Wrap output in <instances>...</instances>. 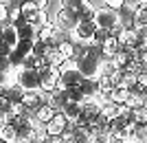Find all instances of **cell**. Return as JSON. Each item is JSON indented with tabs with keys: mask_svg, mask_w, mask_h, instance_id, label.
I'll list each match as a JSON object with an SVG mask.
<instances>
[{
	"mask_svg": "<svg viewBox=\"0 0 147 143\" xmlns=\"http://www.w3.org/2000/svg\"><path fill=\"white\" fill-rule=\"evenodd\" d=\"M75 60H77V68L84 75V79L97 81L101 77V73H103V60H108V57L101 55L99 46H86V51L79 57H75Z\"/></svg>",
	"mask_w": 147,
	"mask_h": 143,
	"instance_id": "obj_1",
	"label": "cell"
},
{
	"mask_svg": "<svg viewBox=\"0 0 147 143\" xmlns=\"http://www.w3.org/2000/svg\"><path fill=\"white\" fill-rule=\"evenodd\" d=\"M16 84L24 93H29V90H42L40 88V70L33 68V66H20V68H16Z\"/></svg>",
	"mask_w": 147,
	"mask_h": 143,
	"instance_id": "obj_2",
	"label": "cell"
},
{
	"mask_svg": "<svg viewBox=\"0 0 147 143\" xmlns=\"http://www.w3.org/2000/svg\"><path fill=\"white\" fill-rule=\"evenodd\" d=\"M94 24H97V29H103V31L112 33L114 29H117L121 22H119V11H114V9H108V7H99V9H94Z\"/></svg>",
	"mask_w": 147,
	"mask_h": 143,
	"instance_id": "obj_3",
	"label": "cell"
},
{
	"mask_svg": "<svg viewBox=\"0 0 147 143\" xmlns=\"http://www.w3.org/2000/svg\"><path fill=\"white\" fill-rule=\"evenodd\" d=\"M94 33H97V24H94V20H79L77 26L73 29V33H70V40L77 42V44H86V46H90Z\"/></svg>",
	"mask_w": 147,
	"mask_h": 143,
	"instance_id": "obj_4",
	"label": "cell"
},
{
	"mask_svg": "<svg viewBox=\"0 0 147 143\" xmlns=\"http://www.w3.org/2000/svg\"><path fill=\"white\" fill-rule=\"evenodd\" d=\"M53 22H55L57 29H61V31H66V33H73V29L77 26L79 18H77V11H75V9L59 7V11H57V16L53 18Z\"/></svg>",
	"mask_w": 147,
	"mask_h": 143,
	"instance_id": "obj_5",
	"label": "cell"
},
{
	"mask_svg": "<svg viewBox=\"0 0 147 143\" xmlns=\"http://www.w3.org/2000/svg\"><path fill=\"white\" fill-rule=\"evenodd\" d=\"M40 70V88L44 93H51L57 88V81H59V68L57 66H42Z\"/></svg>",
	"mask_w": 147,
	"mask_h": 143,
	"instance_id": "obj_6",
	"label": "cell"
},
{
	"mask_svg": "<svg viewBox=\"0 0 147 143\" xmlns=\"http://www.w3.org/2000/svg\"><path fill=\"white\" fill-rule=\"evenodd\" d=\"M20 104H22L24 112L33 115L42 104H46V93H44V90H29V93L22 95V101H20Z\"/></svg>",
	"mask_w": 147,
	"mask_h": 143,
	"instance_id": "obj_7",
	"label": "cell"
},
{
	"mask_svg": "<svg viewBox=\"0 0 147 143\" xmlns=\"http://www.w3.org/2000/svg\"><path fill=\"white\" fill-rule=\"evenodd\" d=\"M70 125H73V123H70V121L64 117V112L57 110L55 115H53V117L46 121V132H49V134H64V132H66Z\"/></svg>",
	"mask_w": 147,
	"mask_h": 143,
	"instance_id": "obj_8",
	"label": "cell"
},
{
	"mask_svg": "<svg viewBox=\"0 0 147 143\" xmlns=\"http://www.w3.org/2000/svg\"><path fill=\"white\" fill-rule=\"evenodd\" d=\"M129 132H132V125L129 123H125L121 117H117V119H112L110 121V125H108V134H110L112 139H114V143L117 141H123V139L127 137Z\"/></svg>",
	"mask_w": 147,
	"mask_h": 143,
	"instance_id": "obj_9",
	"label": "cell"
},
{
	"mask_svg": "<svg viewBox=\"0 0 147 143\" xmlns=\"http://www.w3.org/2000/svg\"><path fill=\"white\" fill-rule=\"evenodd\" d=\"M46 104H49L55 112L61 110V108L68 104V88H59V86H57L55 90L46 93Z\"/></svg>",
	"mask_w": 147,
	"mask_h": 143,
	"instance_id": "obj_10",
	"label": "cell"
},
{
	"mask_svg": "<svg viewBox=\"0 0 147 143\" xmlns=\"http://www.w3.org/2000/svg\"><path fill=\"white\" fill-rule=\"evenodd\" d=\"M132 60H134V49H127V46H121V49L112 55V62L117 64L119 68H123V70L132 64Z\"/></svg>",
	"mask_w": 147,
	"mask_h": 143,
	"instance_id": "obj_11",
	"label": "cell"
},
{
	"mask_svg": "<svg viewBox=\"0 0 147 143\" xmlns=\"http://www.w3.org/2000/svg\"><path fill=\"white\" fill-rule=\"evenodd\" d=\"M40 11H42V9L35 5V0H26L24 5H20V18L26 20V22H35Z\"/></svg>",
	"mask_w": 147,
	"mask_h": 143,
	"instance_id": "obj_12",
	"label": "cell"
},
{
	"mask_svg": "<svg viewBox=\"0 0 147 143\" xmlns=\"http://www.w3.org/2000/svg\"><path fill=\"white\" fill-rule=\"evenodd\" d=\"M18 33H20V40H37V24L35 22H26V20H20L18 24Z\"/></svg>",
	"mask_w": 147,
	"mask_h": 143,
	"instance_id": "obj_13",
	"label": "cell"
},
{
	"mask_svg": "<svg viewBox=\"0 0 147 143\" xmlns=\"http://www.w3.org/2000/svg\"><path fill=\"white\" fill-rule=\"evenodd\" d=\"M99 49H101V55H103V57H112L119 49H121V42H119V37H117V35L108 33V37L101 42V46H99Z\"/></svg>",
	"mask_w": 147,
	"mask_h": 143,
	"instance_id": "obj_14",
	"label": "cell"
},
{
	"mask_svg": "<svg viewBox=\"0 0 147 143\" xmlns=\"http://www.w3.org/2000/svg\"><path fill=\"white\" fill-rule=\"evenodd\" d=\"M2 40H5L11 49H16V46H18V42H20L18 26L11 24V22H5V24H2Z\"/></svg>",
	"mask_w": 147,
	"mask_h": 143,
	"instance_id": "obj_15",
	"label": "cell"
},
{
	"mask_svg": "<svg viewBox=\"0 0 147 143\" xmlns=\"http://www.w3.org/2000/svg\"><path fill=\"white\" fill-rule=\"evenodd\" d=\"M92 130L88 125H73V143H90Z\"/></svg>",
	"mask_w": 147,
	"mask_h": 143,
	"instance_id": "obj_16",
	"label": "cell"
},
{
	"mask_svg": "<svg viewBox=\"0 0 147 143\" xmlns=\"http://www.w3.org/2000/svg\"><path fill=\"white\" fill-rule=\"evenodd\" d=\"M0 141L2 143H16L18 141V128L11 125L9 121L0 125Z\"/></svg>",
	"mask_w": 147,
	"mask_h": 143,
	"instance_id": "obj_17",
	"label": "cell"
},
{
	"mask_svg": "<svg viewBox=\"0 0 147 143\" xmlns=\"http://www.w3.org/2000/svg\"><path fill=\"white\" fill-rule=\"evenodd\" d=\"M127 97H129V88H125V86H114L110 93V101L112 104H119V106H125Z\"/></svg>",
	"mask_w": 147,
	"mask_h": 143,
	"instance_id": "obj_18",
	"label": "cell"
},
{
	"mask_svg": "<svg viewBox=\"0 0 147 143\" xmlns=\"http://www.w3.org/2000/svg\"><path fill=\"white\" fill-rule=\"evenodd\" d=\"M121 115V106L119 104H112V101H105L103 106H101V117L105 121H112V119H117Z\"/></svg>",
	"mask_w": 147,
	"mask_h": 143,
	"instance_id": "obj_19",
	"label": "cell"
},
{
	"mask_svg": "<svg viewBox=\"0 0 147 143\" xmlns=\"http://www.w3.org/2000/svg\"><path fill=\"white\" fill-rule=\"evenodd\" d=\"M61 112H64V117H66L70 123H75V121L79 119V115H81V106H79V104H75V101H68L66 106L61 108Z\"/></svg>",
	"mask_w": 147,
	"mask_h": 143,
	"instance_id": "obj_20",
	"label": "cell"
},
{
	"mask_svg": "<svg viewBox=\"0 0 147 143\" xmlns=\"http://www.w3.org/2000/svg\"><path fill=\"white\" fill-rule=\"evenodd\" d=\"M57 51L61 53V57L64 60H70V57H75V42L68 37V40H64V42H59V46H57Z\"/></svg>",
	"mask_w": 147,
	"mask_h": 143,
	"instance_id": "obj_21",
	"label": "cell"
},
{
	"mask_svg": "<svg viewBox=\"0 0 147 143\" xmlns=\"http://www.w3.org/2000/svg\"><path fill=\"white\" fill-rule=\"evenodd\" d=\"M94 9H97V7H92V2L88 0L86 5H81L79 9H77V18L79 20H92L94 18Z\"/></svg>",
	"mask_w": 147,
	"mask_h": 143,
	"instance_id": "obj_22",
	"label": "cell"
},
{
	"mask_svg": "<svg viewBox=\"0 0 147 143\" xmlns=\"http://www.w3.org/2000/svg\"><path fill=\"white\" fill-rule=\"evenodd\" d=\"M119 86H125V88H136L138 86V75H134V73H129V70H123V79H121V84Z\"/></svg>",
	"mask_w": 147,
	"mask_h": 143,
	"instance_id": "obj_23",
	"label": "cell"
},
{
	"mask_svg": "<svg viewBox=\"0 0 147 143\" xmlns=\"http://www.w3.org/2000/svg\"><path fill=\"white\" fill-rule=\"evenodd\" d=\"M53 115H55V110H53V108H51L49 104H42V106H40V108L35 110V117L40 119L42 123H46V121H49V119L53 117Z\"/></svg>",
	"mask_w": 147,
	"mask_h": 143,
	"instance_id": "obj_24",
	"label": "cell"
},
{
	"mask_svg": "<svg viewBox=\"0 0 147 143\" xmlns=\"http://www.w3.org/2000/svg\"><path fill=\"white\" fill-rule=\"evenodd\" d=\"M46 137H49L46 123H37L35 128H33V139H35V141H46Z\"/></svg>",
	"mask_w": 147,
	"mask_h": 143,
	"instance_id": "obj_25",
	"label": "cell"
},
{
	"mask_svg": "<svg viewBox=\"0 0 147 143\" xmlns=\"http://www.w3.org/2000/svg\"><path fill=\"white\" fill-rule=\"evenodd\" d=\"M46 51H49V44L46 42H42V40H35V42H33V55L35 57H44Z\"/></svg>",
	"mask_w": 147,
	"mask_h": 143,
	"instance_id": "obj_26",
	"label": "cell"
},
{
	"mask_svg": "<svg viewBox=\"0 0 147 143\" xmlns=\"http://www.w3.org/2000/svg\"><path fill=\"white\" fill-rule=\"evenodd\" d=\"M16 49H18L22 55H31V53H33V40H20Z\"/></svg>",
	"mask_w": 147,
	"mask_h": 143,
	"instance_id": "obj_27",
	"label": "cell"
},
{
	"mask_svg": "<svg viewBox=\"0 0 147 143\" xmlns=\"http://www.w3.org/2000/svg\"><path fill=\"white\" fill-rule=\"evenodd\" d=\"M13 66H11V60L9 55H0V73H13Z\"/></svg>",
	"mask_w": 147,
	"mask_h": 143,
	"instance_id": "obj_28",
	"label": "cell"
},
{
	"mask_svg": "<svg viewBox=\"0 0 147 143\" xmlns=\"http://www.w3.org/2000/svg\"><path fill=\"white\" fill-rule=\"evenodd\" d=\"M132 132H134L138 139L145 141V139H147V123H134V125H132Z\"/></svg>",
	"mask_w": 147,
	"mask_h": 143,
	"instance_id": "obj_29",
	"label": "cell"
},
{
	"mask_svg": "<svg viewBox=\"0 0 147 143\" xmlns=\"http://www.w3.org/2000/svg\"><path fill=\"white\" fill-rule=\"evenodd\" d=\"M125 2H127V0H103V5L108 7V9H114V11H121L123 7H125Z\"/></svg>",
	"mask_w": 147,
	"mask_h": 143,
	"instance_id": "obj_30",
	"label": "cell"
},
{
	"mask_svg": "<svg viewBox=\"0 0 147 143\" xmlns=\"http://www.w3.org/2000/svg\"><path fill=\"white\" fill-rule=\"evenodd\" d=\"M134 112H136V123H147V106L134 108Z\"/></svg>",
	"mask_w": 147,
	"mask_h": 143,
	"instance_id": "obj_31",
	"label": "cell"
},
{
	"mask_svg": "<svg viewBox=\"0 0 147 143\" xmlns=\"http://www.w3.org/2000/svg\"><path fill=\"white\" fill-rule=\"evenodd\" d=\"M20 7H9V20L7 22H11V24H18L20 22Z\"/></svg>",
	"mask_w": 147,
	"mask_h": 143,
	"instance_id": "obj_32",
	"label": "cell"
},
{
	"mask_svg": "<svg viewBox=\"0 0 147 143\" xmlns=\"http://www.w3.org/2000/svg\"><path fill=\"white\" fill-rule=\"evenodd\" d=\"M59 2H61V7H68V9H75V11H77L81 5H86L88 0H59Z\"/></svg>",
	"mask_w": 147,
	"mask_h": 143,
	"instance_id": "obj_33",
	"label": "cell"
},
{
	"mask_svg": "<svg viewBox=\"0 0 147 143\" xmlns=\"http://www.w3.org/2000/svg\"><path fill=\"white\" fill-rule=\"evenodd\" d=\"M90 143H114V139H112L110 134L101 132V134H92V141Z\"/></svg>",
	"mask_w": 147,
	"mask_h": 143,
	"instance_id": "obj_34",
	"label": "cell"
},
{
	"mask_svg": "<svg viewBox=\"0 0 147 143\" xmlns=\"http://www.w3.org/2000/svg\"><path fill=\"white\" fill-rule=\"evenodd\" d=\"M9 20V5H0V24Z\"/></svg>",
	"mask_w": 147,
	"mask_h": 143,
	"instance_id": "obj_35",
	"label": "cell"
},
{
	"mask_svg": "<svg viewBox=\"0 0 147 143\" xmlns=\"http://www.w3.org/2000/svg\"><path fill=\"white\" fill-rule=\"evenodd\" d=\"M121 143H145V141H143V139H138V137L134 134V132H129V134H127L125 139H123Z\"/></svg>",
	"mask_w": 147,
	"mask_h": 143,
	"instance_id": "obj_36",
	"label": "cell"
},
{
	"mask_svg": "<svg viewBox=\"0 0 147 143\" xmlns=\"http://www.w3.org/2000/svg\"><path fill=\"white\" fill-rule=\"evenodd\" d=\"M11 46H9V44L5 42V40H2V37H0V55H9V53H11Z\"/></svg>",
	"mask_w": 147,
	"mask_h": 143,
	"instance_id": "obj_37",
	"label": "cell"
},
{
	"mask_svg": "<svg viewBox=\"0 0 147 143\" xmlns=\"http://www.w3.org/2000/svg\"><path fill=\"white\" fill-rule=\"evenodd\" d=\"M138 84H141L143 88H147V70H143V73L138 75Z\"/></svg>",
	"mask_w": 147,
	"mask_h": 143,
	"instance_id": "obj_38",
	"label": "cell"
},
{
	"mask_svg": "<svg viewBox=\"0 0 147 143\" xmlns=\"http://www.w3.org/2000/svg\"><path fill=\"white\" fill-rule=\"evenodd\" d=\"M7 119H9V112L0 108V125H2V123H7Z\"/></svg>",
	"mask_w": 147,
	"mask_h": 143,
	"instance_id": "obj_39",
	"label": "cell"
},
{
	"mask_svg": "<svg viewBox=\"0 0 147 143\" xmlns=\"http://www.w3.org/2000/svg\"><path fill=\"white\" fill-rule=\"evenodd\" d=\"M35 5L40 7V9H46V7H49V0H35Z\"/></svg>",
	"mask_w": 147,
	"mask_h": 143,
	"instance_id": "obj_40",
	"label": "cell"
},
{
	"mask_svg": "<svg viewBox=\"0 0 147 143\" xmlns=\"http://www.w3.org/2000/svg\"><path fill=\"white\" fill-rule=\"evenodd\" d=\"M26 0H11V7H20V5H24Z\"/></svg>",
	"mask_w": 147,
	"mask_h": 143,
	"instance_id": "obj_41",
	"label": "cell"
},
{
	"mask_svg": "<svg viewBox=\"0 0 147 143\" xmlns=\"http://www.w3.org/2000/svg\"><path fill=\"white\" fill-rule=\"evenodd\" d=\"M143 106H147V88H143Z\"/></svg>",
	"mask_w": 147,
	"mask_h": 143,
	"instance_id": "obj_42",
	"label": "cell"
},
{
	"mask_svg": "<svg viewBox=\"0 0 147 143\" xmlns=\"http://www.w3.org/2000/svg\"><path fill=\"white\" fill-rule=\"evenodd\" d=\"M16 143H31V139H18Z\"/></svg>",
	"mask_w": 147,
	"mask_h": 143,
	"instance_id": "obj_43",
	"label": "cell"
},
{
	"mask_svg": "<svg viewBox=\"0 0 147 143\" xmlns=\"http://www.w3.org/2000/svg\"><path fill=\"white\" fill-rule=\"evenodd\" d=\"M0 5H9L11 7V0H0Z\"/></svg>",
	"mask_w": 147,
	"mask_h": 143,
	"instance_id": "obj_44",
	"label": "cell"
},
{
	"mask_svg": "<svg viewBox=\"0 0 147 143\" xmlns=\"http://www.w3.org/2000/svg\"><path fill=\"white\" fill-rule=\"evenodd\" d=\"M0 37H2V24H0Z\"/></svg>",
	"mask_w": 147,
	"mask_h": 143,
	"instance_id": "obj_45",
	"label": "cell"
},
{
	"mask_svg": "<svg viewBox=\"0 0 147 143\" xmlns=\"http://www.w3.org/2000/svg\"><path fill=\"white\" fill-rule=\"evenodd\" d=\"M127 2H138V0H127Z\"/></svg>",
	"mask_w": 147,
	"mask_h": 143,
	"instance_id": "obj_46",
	"label": "cell"
},
{
	"mask_svg": "<svg viewBox=\"0 0 147 143\" xmlns=\"http://www.w3.org/2000/svg\"><path fill=\"white\" fill-rule=\"evenodd\" d=\"M145 143H147V139H145Z\"/></svg>",
	"mask_w": 147,
	"mask_h": 143,
	"instance_id": "obj_47",
	"label": "cell"
}]
</instances>
